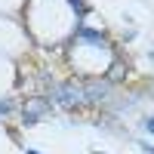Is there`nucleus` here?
I'll use <instances>...</instances> for the list:
<instances>
[{"instance_id":"nucleus-1","label":"nucleus","mask_w":154,"mask_h":154,"mask_svg":"<svg viewBox=\"0 0 154 154\" xmlns=\"http://www.w3.org/2000/svg\"><path fill=\"white\" fill-rule=\"evenodd\" d=\"M49 102H53L56 108L71 111V108L86 105V93H83L80 83H59V86H53V93H49Z\"/></svg>"},{"instance_id":"nucleus-2","label":"nucleus","mask_w":154,"mask_h":154,"mask_svg":"<svg viewBox=\"0 0 154 154\" xmlns=\"http://www.w3.org/2000/svg\"><path fill=\"white\" fill-rule=\"evenodd\" d=\"M46 111H49V102H46V99H28V102H25V108H22V120L31 126V123H37V120H43Z\"/></svg>"},{"instance_id":"nucleus-3","label":"nucleus","mask_w":154,"mask_h":154,"mask_svg":"<svg viewBox=\"0 0 154 154\" xmlns=\"http://www.w3.org/2000/svg\"><path fill=\"white\" fill-rule=\"evenodd\" d=\"M83 93H86V102H102L111 93V80H93L83 86Z\"/></svg>"},{"instance_id":"nucleus-4","label":"nucleus","mask_w":154,"mask_h":154,"mask_svg":"<svg viewBox=\"0 0 154 154\" xmlns=\"http://www.w3.org/2000/svg\"><path fill=\"white\" fill-rule=\"evenodd\" d=\"M77 37H80V40H86V43L105 46V34H99L96 28H86V25H80V28H77Z\"/></svg>"},{"instance_id":"nucleus-5","label":"nucleus","mask_w":154,"mask_h":154,"mask_svg":"<svg viewBox=\"0 0 154 154\" xmlns=\"http://www.w3.org/2000/svg\"><path fill=\"white\" fill-rule=\"evenodd\" d=\"M12 108H16V105H12L9 99H0V117H6V114H12Z\"/></svg>"},{"instance_id":"nucleus-6","label":"nucleus","mask_w":154,"mask_h":154,"mask_svg":"<svg viewBox=\"0 0 154 154\" xmlns=\"http://www.w3.org/2000/svg\"><path fill=\"white\" fill-rule=\"evenodd\" d=\"M71 6H74V12H77V16H83V12L89 9V6L83 3V0H71Z\"/></svg>"},{"instance_id":"nucleus-7","label":"nucleus","mask_w":154,"mask_h":154,"mask_svg":"<svg viewBox=\"0 0 154 154\" xmlns=\"http://www.w3.org/2000/svg\"><path fill=\"white\" fill-rule=\"evenodd\" d=\"M117 77H123V65H114V71H108V80H117Z\"/></svg>"},{"instance_id":"nucleus-8","label":"nucleus","mask_w":154,"mask_h":154,"mask_svg":"<svg viewBox=\"0 0 154 154\" xmlns=\"http://www.w3.org/2000/svg\"><path fill=\"white\" fill-rule=\"evenodd\" d=\"M145 130H148V133L154 136V117H145Z\"/></svg>"},{"instance_id":"nucleus-9","label":"nucleus","mask_w":154,"mask_h":154,"mask_svg":"<svg viewBox=\"0 0 154 154\" xmlns=\"http://www.w3.org/2000/svg\"><path fill=\"white\" fill-rule=\"evenodd\" d=\"M142 151H145V154H154V145H148V142H142Z\"/></svg>"},{"instance_id":"nucleus-10","label":"nucleus","mask_w":154,"mask_h":154,"mask_svg":"<svg viewBox=\"0 0 154 154\" xmlns=\"http://www.w3.org/2000/svg\"><path fill=\"white\" fill-rule=\"evenodd\" d=\"M28 154H40V151H28Z\"/></svg>"}]
</instances>
